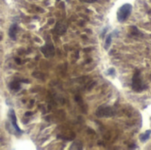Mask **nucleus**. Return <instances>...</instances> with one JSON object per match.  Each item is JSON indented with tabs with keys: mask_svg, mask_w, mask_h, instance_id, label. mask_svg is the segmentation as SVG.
I'll return each mask as SVG.
<instances>
[{
	"mask_svg": "<svg viewBox=\"0 0 151 150\" xmlns=\"http://www.w3.org/2000/svg\"><path fill=\"white\" fill-rule=\"evenodd\" d=\"M132 10H133L132 4H123L121 7L119 8L118 11H117V19H118V20L119 22L126 21L129 18V16H130V14L132 12Z\"/></svg>",
	"mask_w": 151,
	"mask_h": 150,
	"instance_id": "f257e3e1",
	"label": "nucleus"
},
{
	"mask_svg": "<svg viewBox=\"0 0 151 150\" xmlns=\"http://www.w3.org/2000/svg\"><path fill=\"white\" fill-rule=\"evenodd\" d=\"M132 88L134 91L135 92H142L143 90H145L147 88V86L143 83L142 80V77H141V74H140V72L137 71L134 76H133V79H132Z\"/></svg>",
	"mask_w": 151,
	"mask_h": 150,
	"instance_id": "f03ea898",
	"label": "nucleus"
},
{
	"mask_svg": "<svg viewBox=\"0 0 151 150\" xmlns=\"http://www.w3.org/2000/svg\"><path fill=\"white\" fill-rule=\"evenodd\" d=\"M8 115H9V118H10V120H11V123H12V126L14 131H16V132H18V133H21L22 131H21V130L19 129V127L18 126V124H17V118H16V115H15L14 111H13L12 109H10V110H9Z\"/></svg>",
	"mask_w": 151,
	"mask_h": 150,
	"instance_id": "7ed1b4c3",
	"label": "nucleus"
},
{
	"mask_svg": "<svg viewBox=\"0 0 151 150\" xmlns=\"http://www.w3.org/2000/svg\"><path fill=\"white\" fill-rule=\"evenodd\" d=\"M41 51L44 54L46 57H50L54 55V47L51 43L47 42L42 48H41Z\"/></svg>",
	"mask_w": 151,
	"mask_h": 150,
	"instance_id": "20e7f679",
	"label": "nucleus"
},
{
	"mask_svg": "<svg viewBox=\"0 0 151 150\" xmlns=\"http://www.w3.org/2000/svg\"><path fill=\"white\" fill-rule=\"evenodd\" d=\"M112 111L109 107H100L97 111H96V116L99 118H104V117H110L112 116Z\"/></svg>",
	"mask_w": 151,
	"mask_h": 150,
	"instance_id": "39448f33",
	"label": "nucleus"
},
{
	"mask_svg": "<svg viewBox=\"0 0 151 150\" xmlns=\"http://www.w3.org/2000/svg\"><path fill=\"white\" fill-rule=\"evenodd\" d=\"M66 25L65 24V23H63V22H58L57 23V26L55 27V28H54V31L57 33V34H64L65 31H66Z\"/></svg>",
	"mask_w": 151,
	"mask_h": 150,
	"instance_id": "423d86ee",
	"label": "nucleus"
},
{
	"mask_svg": "<svg viewBox=\"0 0 151 150\" xmlns=\"http://www.w3.org/2000/svg\"><path fill=\"white\" fill-rule=\"evenodd\" d=\"M18 26L17 24H13L11 26L10 29H9V36L12 39V40H16V35H17V32H18Z\"/></svg>",
	"mask_w": 151,
	"mask_h": 150,
	"instance_id": "0eeeda50",
	"label": "nucleus"
},
{
	"mask_svg": "<svg viewBox=\"0 0 151 150\" xmlns=\"http://www.w3.org/2000/svg\"><path fill=\"white\" fill-rule=\"evenodd\" d=\"M150 135L151 131L150 130H148V131H146L145 133H142V134L140 135V141H141L142 142H145V141H147L150 139Z\"/></svg>",
	"mask_w": 151,
	"mask_h": 150,
	"instance_id": "6e6552de",
	"label": "nucleus"
},
{
	"mask_svg": "<svg viewBox=\"0 0 151 150\" xmlns=\"http://www.w3.org/2000/svg\"><path fill=\"white\" fill-rule=\"evenodd\" d=\"M111 40H112V34H110L107 36L106 40H105V44H104V49H105V50H108L109 47L111 46Z\"/></svg>",
	"mask_w": 151,
	"mask_h": 150,
	"instance_id": "1a4fd4ad",
	"label": "nucleus"
},
{
	"mask_svg": "<svg viewBox=\"0 0 151 150\" xmlns=\"http://www.w3.org/2000/svg\"><path fill=\"white\" fill-rule=\"evenodd\" d=\"M10 88H11V89H12V90L18 91V90L20 88L19 82H17V81H12V82L10 84Z\"/></svg>",
	"mask_w": 151,
	"mask_h": 150,
	"instance_id": "9d476101",
	"label": "nucleus"
},
{
	"mask_svg": "<svg viewBox=\"0 0 151 150\" xmlns=\"http://www.w3.org/2000/svg\"><path fill=\"white\" fill-rule=\"evenodd\" d=\"M81 1L86 2V3H94V2H96V0H81Z\"/></svg>",
	"mask_w": 151,
	"mask_h": 150,
	"instance_id": "9b49d317",
	"label": "nucleus"
},
{
	"mask_svg": "<svg viewBox=\"0 0 151 150\" xmlns=\"http://www.w3.org/2000/svg\"><path fill=\"white\" fill-rule=\"evenodd\" d=\"M31 115H33V112H30V111H29V112H26V113H25V116H26V117L31 116Z\"/></svg>",
	"mask_w": 151,
	"mask_h": 150,
	"instance_id": "f8f14e48",
	"label": "nucleus"
},
{
	"mask_svg": "<svg viewBox=\"0 0 151 150\" xmlns=\"http://www.w3.org/2000/svg\"><path fill=\"white\" fill-rule=\"evenodd\" d=\"M16 61H17V63H18V64H19V63H20V62H19V58H16Z\"/></svg>",
	"mask_w": 151,
	"mask_h": 150,
	"instance_id": "ddd939ff",
	"label": "nucleus"
}]
</instances>
